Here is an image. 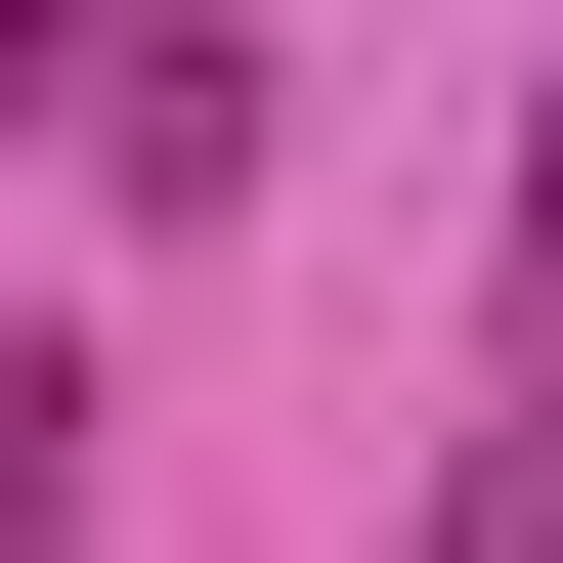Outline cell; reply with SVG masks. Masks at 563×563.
I'll list each match as a JSON object with an SVG mask.
<instances>
[{"label":"cell","mask_w":563,"mask_h":563,"mask_svg":"<svg viewBox=\"0 0 563 563\" xmlns=\"http://www.w3.org/2000/svg\"><path fill=\"white\" fill-rule=\"evenodd\" d=\"M433 563H563V390H477V433H433Z\"/></svg>","instance_id":"1"},{"label":"cell","mask_w":563,"mask_h":563,"mask_svg":"<svg viewBox=\"0 0 563 563\" xmlns=\"http://www.w3.org/2000/svg\"><path fill=\"white\" fill-rule=\"evenodd\" d=\"M0 520H87V347H44V303H0Z\"/></svg>","instance_id":"2"},{"label":"cell","mask_w":563,"mask_h":563,"mask_svg":"<svg viewBox=\"0 0 563 563\" xmlns=\"http://www.w3.org/2000/svg\"><path fill=\"white\" fill-rule=\"evenodd\" d=\"M477 390H563V87H520V347H477Z\"/></svg>","instance_id":"3"}]
</instances>
